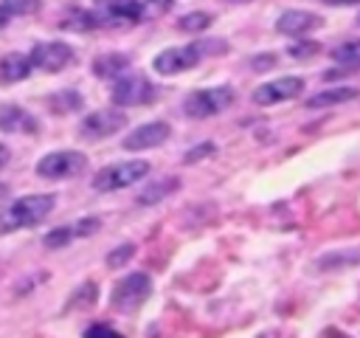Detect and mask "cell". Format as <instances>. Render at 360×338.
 I'll return each mask as SVG.
<instances>
[{
    "instance_id": "1",
    "label": "cell",
    "mask_w": 360,
    "mask_h": 338,
    "mask_svg": "<svg viewBox=\"0 0 360 338\" xmlns=\"http://www.w3.org/2000/svg\"><path fill=\"white\" fill-rule=\"evenodd\" d=\"M56 208V194H25L11 206L0 208V234H11L20 228H31L42 223Z\"/></svg>"
},
{
    "instance_id": "2",
    "label": "cell",
    "mask_w": 360,
    "mask_h": 338,
    "mask_svg": "<svg viewBox=\"0 0 360 338\" xmlns=\"http://www.w3.org/2000/svg\"><path fill=\"white\" fill-rule=\"evenodd\" d=\"M149 169H152V166H149V161H143V158L118 161V163H110V166H104L101 172H96L93 180H90V186H93L96 192H118V189H127V186L143 180V177L149 175Z\"/></svg>"
},
{
    "instance_id": "3",
    "label": "cell",
    "mask_w": 360,
    "mask_h": 338,
    "mask_svg": "<svg viewBox=\"0 0 360 338\" xmlns=\"http://www.w3.org/2000/svg\"><path fill=\"white\" fill-rule=\"evenodd\" d=\"M149 296H152V279L146 273H127L121 282H115L110 293V304L118 313H135Z\"/></svg>"
},
{
    "instance_id": "4",
    "label": "cell",
    "mask_w": 360,
    "mask_h": 338,
    "mask_svg": "<svg viewBox=\"0 0 360 338\" xmlns=\"http://www.w3.org/2000/svg\"><path fill=\"white\" fill-rule=\"evenodd\" d=\"M84 169H87V155L84 152H76V149L48 152L37 163V175L45 177V180H68V177H76Z\"/></svg>"
},
{
    "instance_id": "5",
    "label": "cell",
    "mask_w": 360,
    "mask_h": 338,
    "mask_svg": "<svg viewBox=\"0 0 360 338\" xmlns=\"http://www.w3.org/2000/svg\"><path fill=\"white\" fill-rule=\"evenodd\" d=\"M233 104V87L231 84H219V87H205V90H197L186 99V115L191 118H208V115H217L222 110H228Z\"/></svg>"
},
{
    "instance_id": "6",
    "label": "cell",
    "mask_w": 360,
    "mask_h": 338,
    "mask_svg": "<svg viewBox=\"0 0 360 338\" xmlns=\"http://www.w3.org/2000/svg\"><path fill=\"white\" fill-rule=\"evenodd\" d=\"M152 99H155V87L146 76H141V73L115 76V84H112V101L115 104L138 107V104H149Z\"/></svg>"
},
{
    "instance_id": "7",
    "label": "cell",
    "mask_w": 360,
    "mask_h": 338,
    "mask_svg": "<svg viewBox=\"0 0 360 338\" xmlns=\"http://www.w3.org/2000/svg\"><path fill=\"white\" fill-rule=\"evenodd\" d=\"M121 127H127V113H124L121 107H104V110H96V113L84 115L79 132H82L84 138L98 141V138L115 135Z\"/></svg>"
},
{
    "instance_id": "8",
    "label": "cell",
    "mask_w": 360,
    "mask_h": 338,
    "mask_svg": "<svg viewBox=\"0 0 360 338\" xmlns=\"http://www.w3.org/2000/svg\"><path fill=\"white\" fill-rule=\"evenodd\" d=\"M70 62H73V48H70L68 42H62V39L39 42V45H34V51H31V65H37L39 70H48V73L65 70Z\"/></svg>"
},
{
    "instance_id": "9",
    "label": "cell",
    "mask_w": 360,
    "mask_h": 338,
    "mask_svg": "<svg viewBox=\"0 0 360 338\" xmlns=\"http://www.w3.org/2000/svg\"><path fill=\"white\" fill-rule=\"evenodd\" d=\"M301 90H304V79H298V76H281V79H273V82L259 84L253 90V101L262 104V107H270V104H281L287 99H295Z\"/></svg>"
},
{
    "instance_id": "10",
    "label": "cell",
    "mask_w": 360,
    "mask_h": 338,
    "mask_svg": "<svg viewBox=\"0 0 360 338\" xmlns=\"http://www.w3.org/2000/svg\"><path fill=\"white\" fill-rule=\"evenodd\" d=\"M200 62V51L197 45H177V48H169V51H160L155 56V70L160 76H172V73H180V70H188Z\"/></svg>"
},
{
    "instance_id": "11",
    "label": "cell",
    "mask_w": 360,
    "mask_h": 338,
    "mask_svg": "<svg viewBox=\"0 0 360 338\" xmlns=\"http://www.w3.org/2000/svg\"><path fill=\"white\" fill-rule=\"evenodd\" d=\"M101 25H132L141 20L138 0H96Z\"/></svg>"
},
{
    "instance_id": "12",
    "label": "cell",
    "mask_w": 360,
    "mask_h": 338,
    "mask_svg": "<svg viewBox=\"0 0 360 338\" xmlns=\"http://www.w3.org/2000/svg\"><path fill=\"white\" fill-rule=\"evenodd\" d=\"M169 124L166 121H149V124H141L135 127L127 138H124V149H132V152H141V149H152V146H160L166 138H169Z\"/></svg>"
},
{
    "instance_id": "13",
    "label": "cell",
    "mask_w": 360,
    "mask_h": 338,
    "mask_svg": "<svg viewBox=\"0 0 360 338\" xmlns=\"http://www.w3.org/2000/svg\"><path fill=\"white\" fill-rule=\"evenodd\" d=\"M98 228H101V223H98L96 217H84V220H79V223H73V225H62V228L48 231V234L42 237V245H45V248H65V245H70L73 239H82V237L96 234Z\"/></svg>"
},
{
    "instance_id": "14",
    "label": "cell",
    "mask_w": 360,
    "mask_h": 338,
    "mask_svg": "<svg viewBox=\"0 0 360 338\" xmlns=\"http://www.w3.org/2000/svg\"><path fill=\"white\" fill-rule=\"evenodd\" d=\"M321 25V17H315L312 11H284L276 20V31L287 34V37H304L309 31H315Z\"/></svg>"
},
{
    "instance_id": "15",
    "label": "cell",
    "mask_w": 360,
    "mask_h": 338,
    "mask_svg": "<svg viewBox=\"0 0 360 338\" xmlns=\"http://www.w3.org/2000/svg\"><path fill=\"white\" fill-rule=\"evenodd\" d=\"M0 130L3 132H37V118L28 115L20 104H0Z\"/></svg>"
},
{
    "instance_id": "16",
    "label": "cell",
    "mask_w": 360,
    "mask_h": 338,
    "mask_svg": "<svg viewBox=\"0 0 360 338\" xmlns=\"http://www.w3.org/2000/svg\"><path fill=\"white\" fill-rule=\"evenodd\" d=\"M31 56H22V54H6L0 56V82L3 84H14V82H22L28 73H31Z\"/></svg>"
},
{
    "instance_id": "17",
    "label": "cell",
    "mask_w": 360,
    "mask_h": 338,
    "mask_svg": "<svg viewBox=\"0 0 360 338\" xmlns=\"http://www.w3.org/2000/svg\"><path fill=\"white\" fill-rule=\"evenodd\" d=\"M177 186H180V180H177V177H160V180H155V183L143 186V189H141V194L135 197V203H138V206H155V203H160L166 194H172Z\"/></svg>"
},
{
    "instance_id": "18",
    "label": "cell",
    "mask_w": 360,
    "mask_h": 338,
    "mask_svg": "<svg viewBox=\"0 0 360 338\" xmlns=\"http://www.w3.org/2000/svg\"><path fill=\"white\" fill-rule=\"evenodd\" d=\"M357 87H329V90H321L315 93L307 107H335V104H349L352 99H357Z\"/></svg>"
},
{
    "instance_id": "19",
    "label": "cell",
    "mask_w": 360,
    "mask_h": 338,
    "mask_svg": "<svg viewBox=\"0 0 360 338\" xmlns=\"http://www.w3.org/2000/svg\"><path fill=\"white\" fill-rule=\"evenodd\" d=\"M129 68V56L127 54H104L93 62V73L101 79H115Z\"/></svg>"
},
{
    "instance_id": "20",
    "label": "cell",
    "mask_w": 360,
    "mask_h": 338,
    "mask_svg": "<svg viewBox=\"0 0 360 338\" xmlns=\"http://www.w3.org/2000/svg\"><path fill=\"white\" fill-rule=\"evenodd\" d=\"M96 25H101V20H98V14H93V11H68V17L62 20V28H70V31H90V28H96Z\"/></svg>"
},
{
    "instance_id": "21",
    "label": "cell",
    "mask_w": 360,
    "mask_h": 338,
    "mask_svg": "<svg viewBox=\"0 0 360 338\" xmlns=\"http://www.w3.org/2000/svg\"><path fill=\"white\" fill-rule=\"evenodd\" d=\"M211 14L208 11H191V14H183L180 20H177V28L180 31H186V34H200V31H205L208 25H211Z\"/></svg>"
},
{
    "instance_id": "22",
    "label": "cell",
    "mask_w": 360,
    "mask_h": 338,
    "mask_svg": "<svg viewBox=\"0 0 360 338\" xmlns=\"http://www.w3.org/2000/svg\"><path fill=\"white\" fill-rule=\"evenodd\" d=\"M360 262V251H340V254H323L318 256V268H340V265H357Z\"/></svg>"
},
{
    "instance_id": "23",
    "label": "cell",
    "mask_w": 360,
    "mask_h": 338,
    "mask_svg": "<svg viewBox=\"0 0 360 338\" xmlns=\"http://www.w3.org/2000/svg\"><path fill=\"white\" fill-rule=\"evenodd\" d=\"M332 59L340 62V65H360V39H352V42H343L332 51Z\"/></svg>"
},
{
    "instance_id": "24",
    "label": "cell",
    "mask_w": 360,
    "mask_h": 338,
    "mask_svg": "<svg viewBox=\"0 0 360 338\" xmlns=\"http://www.w3.org/2000/svg\"><path fill=\"white\" fill-rule=\"evenodd\" d=\"M135 256V245L132 242H124V245H118V248H112L110 254H107V268H121L124 262H129Z\"/></svg>"
},
{
    "instance_id": "25",
    "label": "cell",
    "mask_w": 360,
    "mask_h": 338,
    "mask_svg": "<svg viewBox=\"0 0 360 338\" xmlns=\"http://www.w3.org/2000/svg\"><path fill=\"white\" fill-rule=\"evenodd\" d=\"M0 6L8 11V14H34V11H39V6H42V0H0Z\"/></svg>"
},
{
    "instance_id": "26",
    "label": "cell",
    "mask_w": 360,
    "mask_h": 338,
    "mask_svg": "<svg viewBox=\"0 0 360 338\" xmlns=\"http://www.w3.org/2000/svg\"><path fill=\"white\" fill-rule=\"evenodd\" d=\"M51 107L53 110H59V113H70V110H76V107H82V96L79 93H56L53 99H51Z\"/></svg>"
},
{
    "instance_id": "27",
    "label": "cell",
    "mask_w": 360,
    "mask_h": 338,
    "mask_svg": "<svg viewBox=\"0 0 360 338\" xmlns=\"http://www.w3.org/2000/svg\"><path fill=\"white\" fill-rule=\"evenodd\" d=\"M84 338H124V335L110 324H90L84 330Z\"/></svg>"
},
{
    "instance_id": "28",
    "label": "cell",
    "mask_w": 360,
    "mask_h": 338,
    "mask_svg": "<svg viewBox=\"0 0 360 338\" xmlns=\"http://www.w3.org/2000/svg\"><path fill=\"white\" fill-rule=\"evenodd\" d=\"M172 0H143L141 3V17H158L163 11H169Z\"/></svg>"
},
{
    "instance_id": "29",
    "label": "cell",
    "mask_w": 360,
    "mask_h": 338,
    "mask_svg": "<svg viewBox=\"0 0 360 338\" xmlns=\"http://www.w3.org/2000/svg\"><path fill=\"white\" fill-rule=\"evenodd\" d=\"M197 51H200V56L202 54H225L228 42H222V39H202V42H197Z\"/></svg>"
},
{
    "instance_id": "30",
    "label": "cell",
    "mask_w": 360,
    "mask_h": 338,
    "mask_svg": "<svg viewBox=\"0 0 360 338\" xmlns=\"http://www.w3.org/2000/svg\"><path fill=\"white\" fill-rule=\"evenodd\" d=\"M214 149H217L214 144H200V146H194V152H186V155H183V161H186V163H194V161H200V158L211 155Z\"/></svg>"
},
{
    "instance_id": "31",
    "label": "cell",
    "mask_w": 360,
    "mask_h": 338,
    "mask_svg": "<svg viewBox=\"0 0 360 338\" xmlns=\"http://www.w3.org/2000/svg\"><path fill=\"white\" fill-rule=\"evenodd\" d=\"M315 51H318L315 42H309V45H292V48H290V54L298 56V59H301V56H309V54H315Z\"/></svg>"
},
{
    "instance_id": "32",
    "label": "cell",
    "mask_w": 360,
    "mask_h": 338,
    "mask_svg": "<svg viewBox=\"0 0 360 338\" xmlns=\"http://www.w3.org/2000/svg\"><path fill=\"white\" fill-rule=\"evenodd\" d=\"M323 3H329V6H357L360 0H323Z\"/></svg>"
},
{
    "instance_id": "33",
    "label": "cell",
    "mask_w": 360,
    "mask_h": 338,
    "mask_svg": "<svg viewBox=\"0 0 360 338\" xmlns=\"http://www.w3.org/2000/svg\"><path fill=\"white\" fill-rule=\"evenodd\" d=\"M8 158H11V155H8V149H6L3 144H0V169H3L6 163H8Z\"/></svg>"
},
{
    "instance_id": "34",
    "label": "cell",
    "mask_w": 360,
    "mask_h": 338,
    "mask_svg": "<svg viewBox=\"0 0 360 338\" xmlns=\"http://www.w3.org/2000/svg\"><path fill=\"white\" fill-rule=\"evenodd\" d=\"M8 17H11V14H8V11H6V8H3V6H0V28H3V25H6V23H8Z\"/></svg>"
},
{
    "instance_id": "35",
    "label": "cell",
    "mask_w": 360,
    "mask_h": 338,
    "mask_svg": "<svg viewBox=\"0 0 360 338\" xmlns=\"http://www.w3.org/2000/svg\"><path fill=\"white\" fill-rule=\"evenodd\" d=\"M6 194H8V186H6V183H0V200H3Z\"/></svg>"
},
{
    "instance_id": "36",
    "label": "cell",
    "mask_w": 360,
    "mask_h": 338,
    "mask_svg": "<svg viewBox=\"0 0 360 338\" xmlns=\"http://www.w3.org/2000/svg\"><path fill=\"white\" fill-rule=\"evenodd\" d=\"M357 23H360V20H357Z\"/></svg>"
}]
</instances>
